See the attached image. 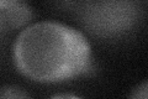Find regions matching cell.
I'll return each instance as SVG.
<instances>
[{"label": "cell", "mask_w": 148, "mask_h": 99, "mask_svg": "<svg viewBox=\"0 0 148 99\" xmlns=\"http://www.w3.org/2000/svg\"><path fill=\"white\" fill-rule=\"evenodd\" d=\"M0 99H31V97L21 87L5 86L0 88Z\"/></svg>", "instance_id": "obj_4"}, {"label": "cell", "mask_w": 148, "mask_h": 99, "mask_svg": "<svg viewBox=\"0 0 148 99\" xmlns=\"http://www.w3.org/2000/svg\"><path fill=\"white\" fill-rule=\"evenodd\" d=\"M78 5L82 25L100 37H112L126 32L137 20L138 9L130 1H89Z\"/></svg>", "instance_id": "obj_2"}, {"label": "cell", "mask_w": 148, "mask_h": 99, "mask_svg": "<svg viewBox=\"0 0 148 99\" xmlns=\"http://www.w3.org/2000/svg\"><path fill=\"white\" fill-rule=\"evenodd\" d=\"M32 10L24 1L0 0V36L20 29L31 20Z\"/></svg>", "instance_id": "obj_3"}, {"label": "cell", "mask_w": 148, "mask_h": 99, "mask_svg": "<svg viewBox=\"0 0 148 99\" xmlns=\"http://www.w3.org/2000/svg\"><path fill=\"white\" fill-rule=\"evenodd\" d=\"M147 98H148V84L147 81H143L131 92L128 99H147Z\"/></svg>", "instance_id": "obj_5"}, {"label": "cell", "mask_w": 148, "mask_h": 99, "mask_svg": "<svg viewBox=\"0 0 148 99\" xmlns=\"http://www.w3.org/2000/svg\"><path fill=\"white\" fill-rule=\"evenodd\" d=\"M49 99H80V98L72 96V94H57V96H53Z\"/></svg>", "instance_id": "obj_6"}, {"label": "cell", "mask_w": 148, "mask_h": 99, "mask_svg": "<svg viewBox=\"0 0 148 99\" xmlns=\"http://www.w3.org/2000/svg\"><path fill=\"white\" fill-rule=\"evenodd\" d=\"M17 69L36 82L52 83L89 73L91 48L85 36L56 21H40L25 27L14 45Z\"/></svg>", "instance_id": "obj_1"}]
</instances>
